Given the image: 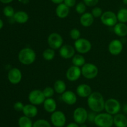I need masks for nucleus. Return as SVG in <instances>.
<instances>
[{
	"instance_id": "nucleus-1",
	"label": "nucleus",
	"mask_w": 127,
	"mask_h": 127,
	"mask_svg": "<svg viewBox=\"0 0 127 127\" xmlns=\"http://www.w3.org/2000/svg\"><path fill=\"white\" fill-rule=\"evenodd\" d=\"M105 102L104 97L99 92H92L87 99L88 105L91 110L97 113H100L104 110Z\"/></svg>"
},
{
	"instance_id": "nucleus-2",
	"label": "nucleus",
	"mask_w": 127,
	"mask_h": 127,
	"mask_svg": "<svg viewBox=\"0 0 127 127\" xmlns=\"http://www.w3.org/2000/svg\"><path fill=\"white\" fill-rule=\"evenodd\" d=\"M18 59L22 64L29 65L35 61L36 53L32 49L25 47L19 52Z\"/></svg>"
},
{
	"instance_id": "nucleus-3",
	"label": "nucleus",
	"mask_w": 127,
	"mask_h": 127,
	"mask_svg": "<svg viewBox=\"0 0 127 127\" xmlns=\"http://www.w3.org/2000/svg\"><path fill=\"white\" fill-rule=\"evenodd\" d=\"M94 123L97 127H112L114 125V116L105 112L97 114Z\"/></svg>"
},
{
	"instance_id": "nucleus-4",
	"label": "nucleus",
	"mask_w": 127,
	"mask_h": 127,
	"mask_svg": "<svg viewBox=\"0 0 127 127\" xmlns=\"http://www.w3.org/2000/svg\"><path fill=\"white\" fill-rule=\"evenodd\" d=\"M81 73L86 79H94L99 73V68L94 64L86 63L81 67Z\"/></svg>"
},
{
	"instance_id": "nucleus-5",
	"label": "nucleus",
	"mask_w": 127,
	"mask_h": 127,
	"mask_svg": "<svg viewBox=\"0 0 127 127\" xmlns=\"http://www.w3.org/2000/svg\"><path fill=\"white\" fill-rule=\"evenodd\" d=\"M121 108L120 102L115 98H109L105 102L104 110L107 113L113 116L119 113L121 110Z\"/></svg>"
},
{
	"instance_id": "nucleus-6",
	"label": "nucleus",
	"mask_w": 127,
	"mask_h": 127,
	"mask_svg": "<svg viewBox=\"0 0 127 127\" xmlns=\"http://www.w3.org/2000/svg\"><path fill=\"white\" fill-rule=\"evenodd\" d=\"M47 43L50 48L54 50L60 49L63 45V39L58 32H52L48 36Z\"/></svg>"
},
{
	"instance_id": "nucleus-7",
	"label": "nucleus",
	"mask_w": 127,
	"mask_h": 127,
	"mask_svg": "<svg viewBox=\"0 0 127 127\" xmlns=\"http://www.w3.org/2000/svg\"><path fill=\"white\" fill-rule=\"evenodd\" d=\"M75 50L81 54H84L91 50L92 44L90 41L86 38H79L74 42Z\"/></svg>"
},
{
	"instance_id": "nucleus-8",
	"label": "nucleus",
	"mask_w": 127,
	"mask_h": 127,
	"mask_svg": "<svg viewBox=\"0 0 127 127\" xmlns=\"http://www.w3.org/2000/svg\"><path fill=\"white\" fill-rule=\"evenodd\" d=\"M50 121L54 127H63L66 122V117L62 111L56 110L51 113Z\"/></svg>"
},
{
	"instance_id": "nucleus-9",
	"label": "nucleus",
	"mask_w": 127,
	"mask_h": 127,
	"mask_svg": "<svg viewBox=\"0 0 127 127\" xmlns=\"http://www.w3.org/2000/svg\"><path fill=\"white\" fill-rule=\"evenodd\" d=\"M46 98L43 92L40 90L35 89L31 91L28 95V100L31 104L34 105H40L43 104Z\"/></svg>"
},
{
	"instance_id": "nucleus-10",
	"label": "nucleus",
	"mask_w": 127,
	"mask_h": 127,
	"mask_svg": "<svg viewBox=\"0 0 127 127\" xmlns=\"http://www.w3.org/2000/svg\"><path fill=\"white\" fill-rule=\"evenodd\" d=\"M102 23L107 27H114L118 23L117 14L111 11H107L103 12L100 17Z\"/></svg>"
},
{
	"instance_id": "nucleus-11",
	"label": "nucleus",
	"mask_w": 127,
	"mask_h": 127,
	"mask_svg": "<svg viewBox=\"0 0 127 127\" xmlns=\"http://www.w3.org/2000/svg\"><path fill=\"white\" fill-rule=\"evenodd\" d=\"M88 112L84 107H78L73 112V120L78 125L85 123L88 121Z\"/></svg>"
},
{
	"instance_id": "nucleus-12",
	"label": "nucleus",
	"mask_w": 127,
	"mask_h": 127,
	"mask_svg": "<svg viewBox=\"0 0 127 127\" xmlns=\"http://www.w3.org/2000/svg\"><path fill=\"white\" fill-rule=\"evenodd\" d=\"M81 75V68L74 65L69 67L66 72V77L70 82H75L78 80Z\"/></svg>"
},
{
	"instance_id": "nucleus-13",
	"label": "nucleus",
	"mask_w": 127,
	"mask_h": 127,
	"mask_svg": "<svg viewBox=\"0 0 127 127\" xmlns=\"http://www.w3.org/2000/svg\"><path fill=\"white\" fill-rule=\"evenodd\" d=\"M22 78V74L21 71L18 68L14 67L9 70L7 73V78L10 83L16 85L21 82Z\"/></svg>"
},
{
	"instance_id": "nucleus-14",
	"label": "nucleus",
	"mask_w": 127,
	"mask_h": 127,
	"mask_svg": "<svg viewBox=\"0 0 127 127\" xmlns=\"http://www.w3.org/2000/svg\"><path fill=\"white\" fill-rule=\"evenodd\" d=\"M75 48L69 44H64L60 49L59 53L61 57L64 59H72L75 55Z\"/></svg>"
},
{
	"instance_id": "nucleus-15",
	"label": "nucleus",
	"mask_w": 127,
	"mask_h": 127,
	"mask_svg": "<svg viewBox=\"0 0 127 127\" xmlns=\"http://www.w3.org/2000/svg\"><path fill=\"white\" fill-rule=\"evenodd\" d=\"M124 46L121 41L118 39L112 40L109 43L108 49L109 52L113 56H118L123 51Z\"/></svg>"
},
{
	"instance_id": "nucleus-16",
	"label": "nucleus",
	"mask_w": 127,
	"mask_h": 127,
	"mask_svg": "<svg viewBox=\"0 0 127 127\" xmlns=\"http://www.w3.org/2000/svg\"><path fill=\"white\" fill-rule=\"evenodd\" d=\"M61 98L64 103L68 105H73L77 102V95L71 90H66L61 95Z\"/></svg>"
},
{
	"instance_id": "nucleus-17",
	"label": "nucleus",
	"mask_w": 127,
	"mask_h": 127,
	"mask_svg": "<svg viewBox=\"0 0 127 127\" xmlns=\"http://www.w3.org/2000/svg\"><path fill=\"white\" fill-rule=\"evenodd\" d=\"M92 92H93L91 86L86 83H81L76 88V94L82 98H88Z\"/></svg>"
},
{
	"instance_id": "nucleus-18",
	"label": "nucleus",
	"mask_w": 127,
	"mask_h": 127,
	"mask_svg": "<svg viewBox=\"0 0 127 127\" xmlns=\"http://www.w3.org/2000/svg\"><path fill=\"white\" fill-rule=\"evenodd\" d=\"M22 113L24 115L29 118H34L38 114V108H37L36 105L31 103L25 105L22 110Z\"/></svg>"
},
{
	"instance_id": "nucleus-19",
	"label": "nucleus",
	"mask_w": 127,
	"mask_h": 127,
	"mask_svg": "<svg viewBox=\"0 0 127 127\" xmlns=\"http://www.w3.org/2000/svg\"><path fill=\"white\" fill-rule=\"evenodd\" d=\"M80 23L83 27H88L93 25L94 21V17L91 12H86L81 16Z\"/></svg>"
},
{
	"instance_id": "nucleus-20",
	"label": "nucleus",
	"mask_w": 127,
	"mask_h": 127,
	"mask_svg": "<svg viewBox=\"0 0 127 127\" xmlns=\"http://www.w3.org/2000/svg\"><path fill=\"white\" fill-rule=\"evenodd\" d=\"M55 13L57 17L60 19H64L68 17L69 14V7L64 3H61L57 5L55 9Z\"/></svg>"
},
{
	"instance_id": "nucleus-21",
	"label": "nucleus",
	"mask_w": 127,
	"mask_h": 127,
	"mask_svg": "<svg viewBox=\"0 0 127 127\" xmlns=\"http://www.w3.org/2000/svg\"><path fill=\"white\" fill-rule=\"evenodd\" d=\"M43 105L44 110L48 113H52L57 110V102L53 98H46L43 102Z\"/></svg>"
},
{
	"instance_id": "nucleus-22",
	"label": "nucleus",
	"mask_w": 127,
	"mask_h": 127,
	"mask_svg": "<svg viewBox=\"0 0 127 127\" xmlns=\"http://www.w3.org/2000/svg\"><path fill=\"white\" fill-rule=\"evenodd\" d=\"M114 125L115 127H127V117L122 113H117L114 116Z\"/></svg>"
},
{
	"instance_id": "nucleus-23",
	"label": "nucleus",
	"mask_w": 127,
	"mask_h": 127,
	"mask_svg": "<svg viewBox=\"0 0 127 127\" xmlns=\"http://www.w3.org/2000/svg\"><path fill=\"white\" fill-rule=\"evenodd\" d=\"M29 16L26 12L23 11H19L15 12L13 16V19L15 22L19 24H25L29 21Z\"/></svg>"
},
{
	"instance_id": "nucleus-24",
	"label": "nucleus",
	"mask_w": 127,
	"mask_h": 127,
	"mask_svg": "<svg viewBox=\"0 0 127 127\" xmlns=\"http://www.w3.org/2000/svg\"><path fill=\"white\" fill-rule=\"evenodd\" d=\"M114 32L119 37H125L127 36V25L125 23L118 22L114 27Z\"/></svg>"
},
{
	"instance_id": "nucleus-25",
	"label": "nucleus",
	"mask_w": 127,
	"mask_h": 127,
	"mask_svg": "<svg viewBox=\"0 0 127 127\" xmlns=\"http://www.w3.org/2000/svg\"><path fill=\"white\" fill-rule=\"evenodd\" d=\"M53 88L56 93L62 95L66 90V85L62 80H57L55 82Z\"/></svg>"
},
{
	"instance_id": "nucleus-26",
	"label": "nucleus",
	"mask_w": 127,
	"mask_h": 127,
	"mask_svg": "<svg viewBox=\"0 0 127 127\" xmlns=\"http://www.w3.org/2000/svg\"><path fill=\"white\" fill-rule=\"evenodd\" d=\"M72 63L73 65L82 67L86 64V59L83 55L81 54H75L73 57Z\"/></svg>"
},
{
	"instance_id": "nucleus-27",
	"label": "nucleus",
	"mask_w": 127,
	"mask_h": 127,
	"mask_svg": "<svg viewBox=\"0 0 127 127\" xmlns=\"http://www.w3.org/2000/svg\"><path fill=\"white\" fill-rule=\"evenodd\" d=\"M33 124L32 119L25 115L21 117L18 120V125L19 127H32Z\"/></svg>"
},
{
	"instance_id": "nucleus-28",
	"label": "nucleus",
	"mask_w": 127,
	"mask_h": 127,
	"mask_svg": "<svg viewBox=\"0 0 127 127\" xmlns=\"http://www.w3.org/2000/svg\"><path fill=\"white\" fill-rule=\"evenodd\" d=\"M55 56V50L51 48H47L44 50L42 53V57L45 61H50L54 59Z\"/></svg>"
},
{
	"instance_id": "nucleus-29",
	"label": "nucleus",
	"mask_w": 127,
	"mask_h": 127,
	"mask_svg": "<svg viewBox=\"0 0 127 127\" xmlns=\"http://www.w3.org/2000/svg\"><path fill=\"white\" fill-rule=\"evenodd\" d=\"M117 17L119 22H122V23L127 22V9H120L117 14Z\"/></svg>"
},
{
	"instance_id": "nucleus-30",
	"label": "nucleus",
	"mask_w": 127,
	"mask_h": 127,
	"mask_svg": "<svg viewBox=\"0 0 127 127\" xmlns=\"http://www.w3.org/2000/svg\"><path fill=\"white\" fill-rule=\"evenodd\" d=\"M32 127H52V125L47 120L38 119L33 123Z\"/></svg>"
},
{
	"instance_id": "nucleus-31",
	"label": "nucleus",
	"mask_w": 127,
	"mask_h": 127,
	"mask_svg": "<svg viewBox=\"0 0 127 127\" xmlns=\"http://www.w3.org/2000/svg\"><path fill=\"white\" fill-rule=\"evenodd\" d=\"M3 14L7 17H13L15 14L14 9L11 6H6L3 9Z\"/></svg>"
},
{
	"instance_id": "nucleus-32",
	"label": "nucleus",
	"mask_w": 127,
	"mask_h": 127,
	"mask_svg": "<svg viewBox=\"0 0 127 127\" xmlns=\"http://www.w3.org/2000/svg\"><path fill=\"white\" fill-rule=\"evenodd\" d=\"M86 5L83 2H79L78 4H76L75 7V10L76 12L79 14H83L84 12H86Z\"/></svg>"
},
{
	"instance_id": "nucleus-33",
	"label": "nucleus",
	"mask_w": 127,
	"mask_h": 127,
	"mask_svg": "<svg viewBox=\"0 0 127 127\" xmlns=\"http://www.w3.org/2000/svg\"><path fill=\"white\" fill-rule=\"evenodd\" d=\"M44 96L46 98H52L53 95H54L55 92L54 88L53 87H46L44 89L42 90Z\"/></svg>"
},
{
	"instance_id": "nucleus-34",
	"label": "nucleus",
	"mask_w": 127,
	"mask_h": 127,
	"mask_svg": "<svg viewBox=\"0 0 127 127\" xmlns=\"http://www.w3.org/2000/svg\"><path fill=\"white\" fill-rule=\"evenodd\" d=\"M69 36L74 41L79 39L81 38V32L77 28H73L69 32Z\"/></svg>"
},
{
	"instance_id": "nucleus-35",
	"label": "nucleus",
	"mask_w": 127,
	"mask_h": 127,
	"mask_svg": "<svg viewBox=\"0 0 127 127\" xmlns=\"http://www.w3.org/2000/svg\"><path fill=\"white\" fill-rule=\"evenodd\" d=\"M103 11L101 7H98V6H95L93 7V9L91 11V14L94 16V18H98L100 17L103 14Z\"/></svg>"
},
{
	"instance_id": "nucleus-36",
	"label": "nucleus",
	"mask_w": 127,
	"mask_h": 127,
	"mask_svg": "<svg viewBox=\"0 0 127 127\" xmlns=\"http://www.w3.org/2000/svg\"><path fill=\"white\" fill-rule=\"evenodd\" d=\"M99 0H83V2L89 7H95L98 3Z\"/></svg>"
},
{
	"instance_id": "nucleus-37",
	"label": "nucleus",
	"mask_w": 127,
	"mask_h": 127,
	"mask_svg": "<svg viewBox=\"0 0 127 127\" xmlns=\"http://www.w3.org/2000/svg\"><path fill=\"white\" fill-rule=\"evenodd\" d=\"M24 107V105L23 104V103L21 102H19V101L16 102L14 104V108L17 112H22Z\"/></svg>"
},
{
	"instance_id": "nucleus-38",
	"label": "nucleus",
	"mask_w": 127,
	"mask_h": 127,
	"mask_svg": "<svg viewBox=\"0 0 127 127\" xmlns=\"http://www.w3.org/2000/svg\"><path fill=\"white\" fill-rule=\"evenodd\" d=\"M97 114V113L91 110V112H88V121H89L91 123H94V120H95V117H96Z\"/></svg>"
},
{
	"instance_id": "nucleus-39",
	"label": "nucleus",
	"mask_w": 127,
	"mask_h": 127,
	"mask_svg": "<svg viewBox=\"0 0 127 127\" xmlns=\"http://www.w3.org/2000/svg\"><path fill=\"white\" fill-rule=\"evenodd\" d=\"M63 3L70 8L76 5V0H64Z\"/></svg>"
},
{
	"instance_id": "nucleus-40",
	"label": "nucleus",
	"mask_w": 127,
	"mask_h": 127,
	"mask_svg": "<svg viewBox=\"0 0 127 127\" xmlns=\"http://www.w3.org/2000/svg\"><path fill=\"white\" fill-rule=\"evenodd\" d=\"M66 127H79V125H78L76 122H71L68 123Z\"/></svg>"
},
{
	"instance_id": "nucleus-41",
	"label": "nucleus",
	"mask_w": 127,
	"mask_h": 127,
	"mask_svg": "<svg viewBox=\"0 0 127 127\" xmlns=\"http://www.w3.org/2000/svg\"><path fill=\"white\" fill-rule=\"evenodd\" d=\"M51 1H52L53 3L54 4H61V3H63V1H64V0H51Z\"/></svg>"
},
{
	"instance_id": "nucleus-42",
	"label": "nucleus",
	"mask_w": 127,
	"mask_h": 127,
	"mask_svg": "<svg viewBox=\"0 0 127 127\" xmlns=\"http://www.w3.org/2000/svg\"><path fill=\"white\" fill-rule=\"evenodd\" d=\"M122 110L124 113L127 114V103H125V104L124 105V106H123L122 107Z\"/></svg>"
},
{
	"instance_id": "nucleus-43",
	"label": "nucleus",
	"mask_w": 127,
	"mask_h": 127,
	"mask_svg": "<svg viewBox=\"0 0 127 127\" xmlns=\"http://www.w3.org/2000/svg\"><path fill=\"white\" fill-rule=\"evenodd\" d=\"M14 0H0V2L3 4H9L12 2Z\"/></svg>"
},
{
	"instance_id": "nucleus-44",
	"label": "nucleus",
	"mask_w": 127,
	"mask_h": 127,
	"mask_svg": "<svg viewBox=\"0 0 127 127\" xmlns=\"http://www.w3.org/2000/svg\"><path fill=\"white\" fill-rule=\"evenodd\" d=\"M18 1L22 4H27L29 2L30 0H18Z\"/></svg>"
},
{
	"instance_id": "nucleus-45",
	"label": "nucleus",
	"mask_w": 127,
	"mask_h": 127,
	"mask_svg": "<svg viewBox=\"0 0 127 127\" xmlns=\"http://www.w3.org/2000/svg\"><path fill=\"white\" fill-rule=\"evenodd\" d=\"M4 26V23H3V21H2V20L0 19V29H1L2 28V27H3Z\"/></svg>"
},
{
	"instance_id": "nucleus-46",
	"label": "nucleus",
	"mask_w": 127,
	"mask_h": 127,
	"mask_svg": "<svg viewBox=\"0 0 127 127\" xmlns=\"http://www.w3.org/2000/svg\"><path fill=\"white\" fill-rule=\"evenodd\" d=\"M79 127H87V125L85 124V123H83V124L79 125Z\"/></svg>"
},
{
	"instance_id": "nucleus-47",
	"label": "nucleus",
	"mask_w": 127,
	"mask_h": 127,
	"mask_svg": "<svg viewBox=\"0 0 127 127\" xmlns=\"http://www.w3.org/2000/svg\"><path fill=\"white\" fill-rule=\"evenodd\" d=\"M123 1V3L124 4L127 5V0H122Z\"/></svg>"
},
{
	"instance_id": "nucleus-48",
	"label": "nucleus",
	"mask_w": 127,
	"mask_h": 127,
	"mask_svg": "<svg viewBox=\"0 0 127 127\" xmlns=\"http://www.w3.org/2000/svg\"></svg>"
}]
</instances>
